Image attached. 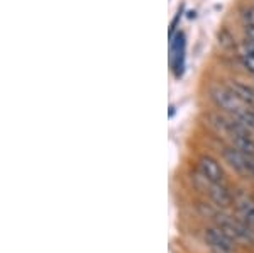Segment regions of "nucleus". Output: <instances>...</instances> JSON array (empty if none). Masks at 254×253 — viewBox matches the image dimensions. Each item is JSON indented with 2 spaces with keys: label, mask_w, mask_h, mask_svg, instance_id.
Instances as JSON below:
<instances>
[{
  "label": "nucleus",
  "mask_w": 254,
  "mask_h": 253,
  "mask_svg": "<svg viewBox=\"0 0 254 253\" xmlns=\"http://www.w3.org/2000/svg\"><path fill=\"white\" fill-rule=\"evenodd\" d=\"M244 22L249 39H254V9H248L244 12Z\"/></svg>",
  "instance_id": "11"
},
{
  "label": "nucleus",
  "mask_w": 254,
  "mask_h": 253,
  "mask_svg": "<svg viewBox=\"0 0 254 253\" xmlns=\"http://www.w3.org/2000/svg\"><path fill=\"white\" fill-rule=\"evenodd\" d=\"M227 87L231 88V90L234 92L246 105H248V107H254V87L239 84V82H234V84L227 85Z\"/></svg>",
  "instance_id": "8"
},
{
  "label": "nucleus",
  "mask_w": 254,
  "mask_h": 253,
  "mask_svg": "<svg viewBox=\"0 0 254 253\" xmlns=\"http://www.w3.org/2000/svg\"><path fill=\"white\" fill-rule=\"evenodd\" d=\"M224 158L236 172H239L241 175L248 177V172H246V153L239 152L236 146H225L224 148Z\"/></svg>",
  "instance_id": "7"
},
{
  "label": "nucleus",
  "mask_w": 254,
  "mask_h": 253,
  "mask_svg": "<svg viewBox=\"0 0 254 253\" xmlns=\"http://www.w3.org/2000/svg\"><path fill=\"white\" fill-rule=\"evenodd\" d=\"M205 243L212 253H236V240L220 226L205 230Z\"/></svg>",
  "instance_id": "1"
},
{
  "label": "nucleus",
  "mask_w": 254,
  "mask_h": 253,
  "mask_svg": "<svg viewBox=\"0 0 254 253\" xmlns=\"http://www.w3.org/2000/svg\"><path fill=\"white\" fill-rule=\"evenodd\" d=\"M231 141H232V146H236L239 152L254 155V141L251 140L249 134H237V136L231 138Z\"/></svg>",
  "instance_id": "9"
},
{
  "label": "nucleus",
  "mask_w": 254,
  "mask_h": 253,
  "mask_svg": "<svg viewBox=\"0 0 254 253\" xmlns=\"http://www.w3.org/2000/svg\"><path fill=\"white\" fill-rule=\"evenodd\" d=\"M207 185H208L207 192L210 195L212 202H214L219 209H227V207H231L232 204L236 202V197L232 195V192L224 185L222 182H208L207 180Z\"/></svg>",
  "instance_id": "3"
},
{
  "label": "nucleus",
  "mask_w": 254,
  "mask_h": 253,
  "mask_svg": "<svg viewBox=\"0 0 254 253\" xmlns=\"http://www.w3.org/2000/svg\"><path fill=\"white\" fill-rule=\"evenodd\" d=\"M234 117H236V119L239 121L243 126H246L248 129H253V131H254V111H249V109L246 107V109H243L241 112L234 114Z\"/></svg>",
  "instance_id": "10"
},
{
  "label": "nucleus",
  "mask_w": 254,
  "mask_h": 253,
  "mask_svg": "<svg viewBox=\"0 0 254 253\" xmlns=\"http://www.w3.org/2000/svg\"><path fill=\"white\" fill-rule=\"evenodd\" d=\"M212 99H214V102L217 104V107L224 109V111H227V112H232V114H237L248 107L229 87L214 88V90H212Z\"/></svg>",
  "instance_id": "2"
},
{
  "label": "nucleus",
  "mask_w": 254,
  "mask_h": 253,
  "mask_svg": "<svg viewBox=\"0 0 254 253\" xmlns=\"http://www.w3.org/2000/svg\"><path fill=\"white\" fill-rule=\"evenodd\" d=\"M183 58H185V36L180 32L171 44V61L176 77H182L183 73Z\"/></svg>",
  "instance_id": "5"
},
{
  "label": "nucleus",
  "mask_w": 254,
  "mask_h": 253,
  "mask_svg": "<svg viewBox=\"0 0 254 253\" xmlns=\"http://www.w3.org/2000/svg\"><path fill=\"white\" fill-rule=\"evenodd\" d=\"M243 65L246 67V70L251 72L254 75V56L249 55V53H244L243 55Z\"/></svg>",
  "instance_id": "12"
},
{
  "label": "nucleus",
  "mask_w": 254,
  "mask_h": 253,
  "mask_svg": "<svg viewBox=\"0 0 254 253\" xmlns=\"http://www.w3.org/2000/svg\"><path fill=\"white\" fill-rule=\"evenodd\" d=\"M246 172H248V177L254 178V155L246 153Z\"/></svg>",
  "instance_id": "13"
},
{
  "label": "nucleus",
  "mask_w": 254,
  "mask_h": 253,
  "mask_svg": "<svg viewBox=\"0 0 254 253\" xmlns=\"http://www.w3.org/2000/svg\"><path fill=\"white\" fill-rule=\"evenodd\" d=\"M234 204L237 209V216H239L241 219H244L246 223L254 226V199L251 195H246V194L237 195Z\"/></svg>",
  "instance_id": "6"
},
{
  "label": "nucleus",
  "mask_w": 254,
  "mask_h": 253,
  "mask_svg": "<svg viewBox=\"0 0 254 253\" xmlns=\"http://www.w3.org/2000/svg\"><path fill=\"white\" fill-rule=\"evenodd\" d=\"M198 167L200 172H202V177L207 178L208 182H222L224 180V172L222 167L219 165V162L215 158L208 157V155H203L198 160Z\"/></svg>",
  "instance_id": "4"
}]
</instances>
